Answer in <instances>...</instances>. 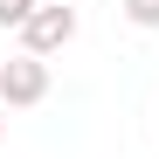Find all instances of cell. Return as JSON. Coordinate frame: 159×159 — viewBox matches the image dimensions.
I'll return each instance as SVG.
<instances>
[{"label":"cell","instance_id":"cell-1","mask_svg":"<svg viewBox=\"0 0 159 159\" xmlns=\"http://www.w3.org/2000/svg\"><path fill=\"white\" fill-rule=\"evenodd\" d=\"M48 97V62L42 56H7L0 62V104L7 111H35Z\"/></svg>","mask_w":159,"mask_h":159},{"label":"cell","instance_id":"cell-2","mask_svg":"<svg viewBox=\"0 0 159 159\" xmlns=\"http://www.w3.org/2000/svg\"><path fill=\"white\" fill-rule=\"evenodd\" d=\"M76 42V7H35V21L21 28V56H62Z\"/></svg>","mask_w":159,"mask_h":159},{"label":"cell","instance_id":"cell-3","mask_svg":"<svg viewBox=\"0 0 159 159\" xmlns=\"http://www.w3.org/2000/svg\"><path fill=\"white\" fill-rule=\"evenodd\" d=\"M35 7H42V0H0V35H21V28H28V21H35Z\"/></svg>","mask_w":159,"mask_h":159},{"label":"cell","instance_id":"cell-4","mask_svg":"<svg viewBox=\"0 0 159 159\" xmlns=\"http://www.w3.org/2000/svg\"><path fill=\"white\" fill-rule=\"evenodd\" d=\"M118 14L131 21V28H145V35L159 28V0H118Z\"/></svg>","mask_w":159,"mask_h":159},{"label":"cell","instance_id":"cell-5","mask_svg":"<svg viewBox=\"0 0 159 159\" xmlns=\"http://www.w3.org/2000/svg\"><path fill=\"white\" fill-rule=\"evenodd\" d=\"M0 145H7V118H0Z\"/></svg>","mask_w":159,"mask_h":159},{"label":"cell","instance_id":"cell-6","mask_svg":"<svg viewBox=\"0 0 159 159\" xmlns=\"http://www.w3.org/2000/svg\"><path fill=\"white\" fill-rule=\"evenodd\" d=\"M42 7H69V0H42Z\"/></svg>","mask_w":159,"mask_h":159}]
</instances>
